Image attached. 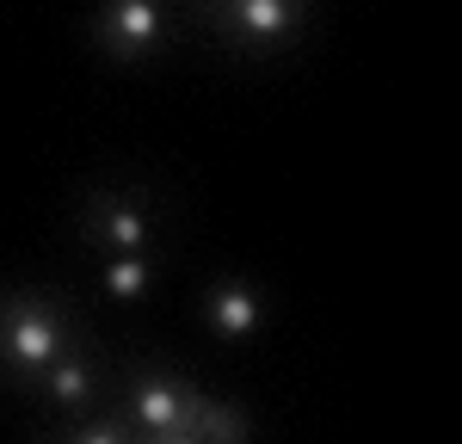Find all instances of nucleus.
Instances as JSON below:
<instances>
[{"label": "nucleus", "instance_id": "obj_3", "mask_svg": "<svg viewBox=\"0 0 462 444\" xmlns=\"http://www.w3.org/2000/svg\"><path fill=\"white\" fill-rule=\"evenodd\" d=\"M87 241H99L106 254H148L161 241V210L143 191H99L87 204Z\"/></svg>", "mask_w": 462, "mask_h": 444}, {"label": "nucleus", "instance_id": "obj_4", "mask_svg": "<svg viewBox=\"0 0 462 444\" xmlns=\"http://www.w3.org/2000/svg\"><path fill=\"white\" fill-rule=\"evenodd\" d=\"M167 25H173V6L167 0H99V50L117 56V62H143L148 50L167 43Z\"/></svg>", "mask_w": 462, "mask_h": 444}, {"label": "nucleus", "instance_id": "obj_2", "mask_svg": "<svg viewBox=\"0 0 462 444\" xmlns=\"http://www.w3.org/2000/svg\"><path fill=\"white\" fill-rule=\"evenodd\" d=\"M191 407H198V389L185 376L143 365L136 383H130V432L136 439H154V444H185Z\"/></svg>", "mask_w": 462, "mask_h": 444}, {"label": "nucleus", "instance_id": "obj_10", "mask_svg": "<svg viewBox=\"0 0 462 444\" xmlns=\"http://www.w3.org/2000/svg\"><path fill=\"white\" fill-rule=\"evenodd\" d=\"M74 439H87V444L130 439V420H124V413H99V420H87V426H74Z\"/></svg>", "mask_w": 462, "mask_h": 444}, {"label": "nucleus", "instance_id": "obj_8", "mask_svg": "<svg viewBox=\"0 0 462 444\" xmlns=\"http://www.w3.org/2000/svg\"><path fill=\"white\" fill-rule=\"evenodd\" d=\"M99 284H106L111 302H136V296H148V284H154V259L148 254H111Z\"/></svg>", "mask_w": 462, "mask_h": 444}, {"label": "nucleus", "instance_id": "obj_6", "mask_svg": "<svg viewBox=\"0 0 462 444\" xmlns=\"http://www.w3.org/2000/svg\"><path fill=\"white\" fill-rule=\"evenodd\" d=\"M204 321H210L216 339H253V333H259V321H265V302H259V291H253V284L222 278V284H210V291H204Z\"/></svg>", "mask_w": 462, "mask_h": 444}, {"label": "nucleus", "instance_id": "obj_7", "mask_svg": "<svg viewBox=\"0 0 462 444\" xmlns=\"http://www.w3.org/2000/svg\"><path fill=\"white\" fill-rule=\"evenodd\" d=\"M37 389L50 395L56 407H69V413H80V407L93 402V389H99V370H93V358L80 352V346H69L56 365L37 376Z\"/></svg>", "mask_w": 462, "mask_h": 444}, {"label": "nucleus", "instance_id": "obj_5", "mask_svg": "<svg viewBox=\"0 0 462 444\" xmlns=\"http://www.w3.org/2000/svg\"><path fill=\"white\" fill-rule=\"evenodd\" d=\"M210 13L241 50H278L302 25V0H210Z\"/></svg>", "mask_w": 462, "mask_h": 444}, {"label": "nucleus", "instance_id": "obj_9", "mask_svg": "<svg viewBox=\"0 0 462 444\" xmlns=\"http://www.w3.org/2000/svg\"><path fill=\"white\" fill-rule=\"evenodd\" d=\"M253 426H247V413L241 407H228V402H204L198 395V407H191V426H185V444L191 439H247Z\"/></svg>", "mask_w": 462, "mask_h": 444}, {"label": "nucleus", "instance_id": "obj_1", "mask_svg": "<svg viewBox=\"0 0 462 444\" xmlns=\"http://www.w3.org/2000/svg\"><path fill=\"white\" fill-rule=\"evenodd\" d=\"M69 346H74L69 315L43 291H6L0 296V370H6V376L37 383Z\"/></svg>", "mask_w": 462, "mask_h": 444}]
</instances>
